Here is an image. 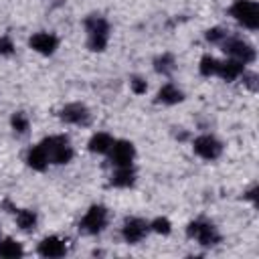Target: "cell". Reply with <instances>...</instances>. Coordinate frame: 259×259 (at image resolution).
Instances as JSON below:
<instances>
[{"mask_svg":"<svg viewBox=\"0 0 259 259\" xmlns=\"http://www.w3.org/2000/svg\"><path fill=\"white\" fill-rule=\"evenodd\" d=\"M257 194H259V188H257V184H253L249 190H245V194H243V200H249V202L257 204Z\"/></svg>","mask_w":259,"mask_h":259,"instance_id":"83f0119b","label":"cell"},{"mask_svg":"<svg viewBox=\"0 0 259 259\" xmlns=\"http://www.w3.org/2000/svg\"><path fill=\"white\" fill-rule=\"evenodd\" d=\"M138 182V170L134 164L130 166H113L111 174H109V186L117 188V190H127L134 188Z\"/></svg>","mask_w":259,"mask_h":259,"instance_id":"4fadbf2b","label":"cell"},{"mask_svg":"<svg viewBox=\"0 0 259 259\" xmlns=\"http://www.w3.org/2000/svg\"><path fill=\"white\" fill-rule=\"evenodd\" d=\"M10 130L16 138H24L30 132V117L24 111H12L10 115Z\"/></svg>","mask_w":259,"mask_h":259,"instance_id":"44dd1931","label":"cell"},{"mask_svg":"<svg viewBox=\"0 0 259 259\" xmlns=\"http://www.w3.org/2000/svg\"><path fill=\"white\" fill-rule=\"evenodd\" d=\"M229 36V30L225 28V26H210V28H206L204 30V40L208 42V45H217V47H221V42L225 40Z\"/></svg>","mask_w":259,"mask_h":259,"instance_id":"cb8c5ba5","label":"cell"},{"mask_svg":"<svg viewBox=\"0 0 259 259\" xmlns=\"http://www.w3.org/2000/svg\"><path fill=\"white\" fill-rule=\"evenodd\" d=\"M12 214L18 231L22 233H32L38 227V212L34 208H14Z\"/></svg>","mask_w":259,"mask_h":259,"instance_id":"ac0fdd59","label":"cell"},{"mask_svg":"<svg viewBox=\"0 0 259 259\" xmlns=\"http://www.w3.org/2000/svg\"><path fill=\"white\" fill-rule=\"evenodd\" d=\"M36 253L45 259H59L69 253V243H67V239H63L59 235H47L38 241Z\"/></svg>","mask_w":259,"mask_h":259,"instance_id":"7c38bea8","label":"cell"},{"mask_svg":"<svg viewBox=\"0 0 259 259\" xmlns=\"http://www.w3.org/2000/svg\"><path fill=\"white\" fill-rule=\"evenodd\" d=\"M59 119L65 123V125H75V127H87L91 123V111L85 103L81 101H71V103H65L61 109H59Z\"/></svg>","mask_w":259,"mask_h":259,"instance_id":"9c48e42d","label":"cell"},{"mask_svg":"<svg viewBox=\"0 0 259 259\" xmlns=\"http://www.w3.org/2000/svg\"><path fill=\"white\" fill-rule=\"evenodd\" d=\"M219 61L214 55H202L200 61H198V75L204 77V79H210V77H217V71H219Z\"/></svg>","mask_w":259,"mask_h":259,"instance_id":"7402d4cb","label":"cell"},{"mask_svg":"<svg viewBox=\"0 0 259 259\" xmlns=\"http://www.w3.org/2000/svg\"><path fill=\"white\" fill-rule=\"evenodd\" d=\"M152 67H154V71H156L158 75L170 79V77L176 73V69H178L176 55H174V53H168V51H166V53H160L158 57H154Z\"/></svg>","mask_w":259,"mask_h":259,"instance_id":"d6986e66","label":"cell"},{"mask_svg":"<svg viewBox=\"0 0 259 259\" xmlns=\"http://www.w3.org/2000/svg\"><path fill=\"white\" fill-rule=\"evenodd\" d=\"M119 235H121L123 243H127V245H138V243H142V241L150 235V221L144 219V217L130 214V217H125V219L121 221Z\"/></svg>","mask_w":259,"mask_h":259,"instance_id":"ba28073f","label":"cell"},{"mask_svg":"<svg viewBox=\"0 0 259 259\" xmlns=\"http://www.w3.org/2000/svg\"><path fill=\"white\" fill-rule=\"evenodd\" d=\"M259 77H257V73L255 71H249V69H245L243 71V75H241V81H243V85L249 89V91H257V87H259V81H257Z\"/></svg>","mask_w":259,"mask_h":259,"instance_id":"4316f807","label":"cell"},{"mask_svg":"<svg viewBox=\"0 0 259 259\" xmlns=\"http://www.w3.org/2000/svg\"><path fill=\"white\" fill-rule=\"evenodd\" d=\"M192 152L204 162H214L223 156L225 144L214 134H198L192 140Z\"/></svg>","mask_w":259,"mask_h":259,"instance_id":"52a82bcc","label":"cell"},{"mask_svg":"<svg viewBox=\"0 0 259 259\" xmlns=\"http://www.w3.org/2000/svg\"><path fill=\"white\" fill-rule=\"evenodd\" d=\"M107 225H109V208L101 202H95L83 212L79 221V233L87 237H97L107 229Z\"/></svg>","mask_w":259,"mask_h":259,"instance_id":"277c9868","label":"cell"},{"mask_svg":"<svg viewBox=\"0 0 259 259\" xmlns=\"http://www.w3.org/2000/svg\"><path fill=\"white\" fill-rule=\"evenodd\" d=\"M221 49H223V53H225L229 59L241 61L243 65H253L255 59H257L255 47H253L247 38H243V36H233V34H229V36L221 42Z\"/></svg>","mask_w":259,"mask_h":259,"instance_id":"8992f818","label":"cell"},{"mask_svg":"<svg viewBox=\"0 0 259 259\" xmlns=\"http://www.w3.org/2000/svg\"><path fill=\"white\" fill-rule=\"evenodd\" d=\"M130 91L134 93V95H146L148 93V81H146V77H142V75H132L130 77Z\"/></svg>","mask_w":259,"mask_h":259,"instance_id":"484cf974","label":"cell"},{"mask_svg":"<svg viewBox=\"0 0 259 259\" xmlns=\"http://www.w3.org/2000/svg\"><path fill=\"white\" fill-rule=\"evenodd\" d=\"M113 134L109 132H93L91 138L87 140V150L95 156H107V152L113 146Z\"/></svg>","mask_w":259,"mask_h":259,"instance_id":"e0dca14e","label":"cell"},{"mask_svg":"<svg viewBox=\"0 0 259 259\" xmlns=\"http://www.w3.org/2000/svg\"><path fill=\"white\" fill-rule=\"evenodd\" d=\"M0 237H2V229H0Z\"/></svg>","mask_w":259,"mask_h":259,"instance_id":"f1b7e54d","label":"cell"},{"mask_svg":"<svg viewBox=\"0 0 259 259\" xmlns=\"http://www.w3.org/2000/svg\"><path fill=\"white\" fill-rule=\"evenodd\" d=\"M229 16L247 30L259 28V4L255 0H235L229 6Z\"/></svg>","mask_w":259,"mask_h":259,"instance_id":"5b68a950","label":"cell"},{"mask_svg":"<svg viewBox=\"0 0 259 259\" xmlns=\"http://www.w3.org/2000/svg\"><path fill=\"white\" fill-rule=\"evenodd\" d=\"M85 28V45L91 53H105L111 38V24L103 14L91 12L83 18Z\"/></svg>","mask_w":259,"mask_h":259,"instance_id":"6da1fadb","label":"cell"},{"mask_svg":"<svg viewBox=\"0 0 259 259\" xmlns=\"http://www.w3.org/2000/svg\"><path fill=\"white\" fill-rule=\"evenodd\" d=\"M51 166H67L75 158V148L71 144V138L65 134H53L40 140Z\"/></svg>","mask_w":259,"mask_h":259,"instance_id":"3957f363","label":"cell"},{"mask_svg":"<svg viewBox=\"0 0 259 259\" xmlns=\"http://www.w3.org/2000/svg\"><path fill=\"white\" fill-rule=\"evenodd\" d=\"M59 36L51 30H36L28 36V49L40 57H53L59 51Z\"/></svg>","mask_w":259,"mask_h":259,"instance_id":"8fae6325","label":"cell"},{"mask_svg":"<svg viewBox=\"0 0 259 259\" xmlns=\"http://www.w3.org/2000/svg\"><path fill=\"white\" fill-rule=\"evenodd\" d=\"M24 162H26V166H28L32 172H47L49 166H51L49 156H47V152H45V148H42L40 142L34 144V146H30V148L26 150Z\"/></svg>","mask_w":259,"mask_h":259,"instance_id":"2e32d148","label":"cell"},{"mask_svg":"<svg viewBox=\"0 0 259 259\" xmlns=\"http://www.w3.org/2000/svg\"><path fill=\"white\" fill-rule=\"evenodd\" d=\"M16 55V42L10 34H0V57L10 59Z\"/></svg>","mask_w":259,"mask_h":259,"instance_id":"d4e9b609","label":"cell"},{"mask_svg":"<svg viewBox=\"0 0 259 259\" xmlns=\"http://www.w3.org/2000/svg\"><path fill=\"white\" fill-rule=\"evenodd\" d=\"M150 233L160 235V237H168V235L172 233V221H170L168 217H164V214L154 217V219L150 221Z\"/></svg>","mask_w":259,"mask_h":259,"instance_id":"603a6c76","label":"cell"},{"mask_svg":"<svg viewBox=\"0 0 259 259\" xmlns=\"http://www.w3.org/2000/svg\"><path fill=\"white\" fill-rule=\"evenodd\" d=\"M247 69V65H243L241 61H235V59H221L219 61V71H217V77L225 83H235L241 79L243 71Z\"/></svg>","mask_w":259,"mask_h":259,"instance_id":"9a60e30c","label":"cell"},{"mask_svg":"<svg viewBox=\"0 0 259 259\" xmlns=\"http://www.w3.org/2000/svg\"><path fill=\"white\" fill-rule=\"evenodd\" d=\"M186 237L190 241H194L198 247H204V249L217 247L223 241V235H221L219 227L210 219H204V217H198V219H194L186 225Z\"/></svg>","mask_w":259,"mask_h":259,"instance_id":"7a4b0ae2","label":"cell"},{"mask_svg":"<svg viewBox=\"0 0 259 259\" xmlns=\"http://www.w3.org/2000/svg\"><path fill=\"white\" fill-rule=\"evenodd\" d=\"M136 156H138L136 144L132 140H125V138H115L111 150L107 152V160H109L111 168L113 166H130V164H134Z\"/></svg>","mask_w":259,"mask_h":259,"instance_id":"30bf717a","label":"cell"},{"mask_svg":"<svg viewBox=\"0 0 259 259\" xmlns=\"http://www.w3.org/2000/svg\"><path fill=\"white\" fill-rule=\"evenodd\" d=\"M186 99L184 91L174 83V81H166L158 91H156V103L158 105H166V107H172V105H178Z\"/></svg>","mask_w":259,"mask_h":259,"instance_id":"5bb4252c","label":"cell"},{"mask_svg":"<svg viewBox=\"0 0 259 259\" xmlns=\"http://www.w3.org/2000/svg\"><path fill=\"white\" fill-rule=\"evenodd\" d=\"M24 255V247L20 241L12 237H0V259H18Z\"/></svg>","mask_w":259,"mask_h":259,"instance_id":"ffe728a7","label":"cell"}]
</instances>
